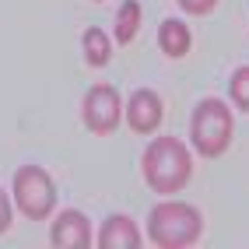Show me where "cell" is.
Returning a JSON list of instances; mask_svg holds the SVG:
<instances>
[{
    "label": "cell",
    "mask_w": 249,
    "mask_h": 249,
    "mask_svg": "<svg viewBox=\"0 0 249 249\" xmlns=\"http://www.w3.org/2000/svg\"><path fill=\"white\" fill-rule=\"evenodd\" d=\"M144 179L155 193H176L190 182L193 176V158L186 151V144L176 137H155L147 144V151L141 158Z\"/></svg>",
    "instance_id": "1"
},
{
    "label": "cell",
    "mask_w": 249,
    "mask_h": 249,
    "mask_svg": "<svg viewBox=\"0 0 249 249\" xmlns=\"http://www.w3.org/2000/svg\"><path fill=\"white\" fill-rule=\"evenodd\" d=\"M204 231V218L193 204L182 200H165L147 214V239L161 249H179L200 239Z\"/></svg>",
    "instance_id": "2"
},
{
    "label": "cell",
    "mask_w": 249,
    "mask_h": 249,
    "mask_svg": "<svg viewBox=\"0 0 249 249\" xmlns=\"http://www.w3.org/2000/svg\"><path fill=\"white\" fill-rule=\"evenodd\" d=\"M190 137H193V147L204 158L225 155L228 144H231V109L221 98H204V102L193 109Z\"/></svg>",
    "instance_id": "3"
},
{
    "label": "cell",
    "mask_w": 249,
    "mask_h": 249,
    "mask_svg": "<svg viewBox=\"0 0 249 249\" xmlns=\"http://www.w3.org/2000/svg\"><path fill=\"white\" fill-rule=\"evenodd\" d=\"M14 204L25 218H49L56 207V186L39 165H25V169L14 172Z\"/></svg>",
    "instance_id": "4"
},
{
    "label": "cell",
    "mask_w": 249,
    "mask_h": 249,
    "mask_svg": "<svg viewBox=\"0 0 249 249\" xmlns=\"http://www.w3.org/2000/svg\"><path fill=\"white\" fill-rule=\"evenodd\" d=\"M81 112H85V126L91 130V134H112V130L120 126V120H123L120 91H116L112 85H95V88H88Z\"/></svg>",
    "instance_id": "5"
},
{
    "label": "cell",
    "mask_w": 249,
    "mask_h": 249,
    "mask_svg": "<svg viewBox=\"0 0 249 249\" xmlns=\"http://www.w3.org/2000/svg\"><path fill=\"white\" fill-rule=\"evenodd\" d=\"M123 112H126L130 130H137V134H155V130L161 126V116H165L161 98L155 91H147V88H141V91L130 95V102H126Z\"/></svg>",
    "instance_id": "6"
},
{
    "label": "cell",
    "mask_w": 249,
    "mask_h": 249,
    "mask_svg": "<svg viewBox=\"0 0 249 249\" xmlns=\"http://www.w3.org/2000/svg\"><path fill=\"white\" fill-rule=\"evenodd\" d=\"M49 242L63 246V249H85L91 246V225L81 211H63L53 221V231H49Z\"/></svg>",
    "instance_id": "7"
},
{
    "label": "cell",
    "mask_w": 249,
    "mask_h": 249,
    "mask_svg": "<svg viewBox=\"0 0 249 249\" xmlns=\"http://www.w3.org/2000/svg\"><path fill=\"white\" fill-rule=\"evenodd\" d=\"M98 246H106V249H137L141 246V231L126 214H112V218L102 225V231H98Z\"/></svg>",
    "instance_id": "8"
},
{
    "label": "cell",
    "mask_w": 249,
    "mask_h": 249,
    "mask_svg": "<svg viewBox=\"0 0 249 249\" xmlns=\"http://www.w3.org/2000/svg\"><path fill=\"white\" fill-rule=\"evenodd\" d=\"M158 42H161V49L169 56H186L193 36H190V28L182 25L179 18H169V21H161V28H158Z\"/></svg>",
    "instance_id": "9"
},
{
    "label": "cell",
    "mask_w": 249,
    "mask_h": 249,
    "mask_svg": "<svg viewBox=\"0 0 249 249\" xmlns=\"http://www.w3.org/2000/svg\"><path fill=\"white\" fill-rule=\"evenodd\" d=\"M141 32V4L137 0H123L116 11V42H134V36Z\"/></svg>",
    "instance_id": "10"
},
{
    "label": "cell",
    "mask_w": 249,
    "mask_h": 249,
    "mask_svg": "<svg viewBox=\"0 0 249 249\" xmlns=\"http://www.w3.org/2000/svg\"><path fill=\"white\" fill-rule=\"evenodd\" d=\"M112 56V46H109V36L102 28H88L85 32V60L91 67H106Z\"/></svg>",
    "instance_id": "11"
},
{
    "label": "cell",
    "mask_w": 249,
    "mask_h": 249,
    "mask_svg": "<svg viewBox=\"0 0 249 249\" xmlns=\"http://www.w3.org/2000/svg\"><path fill=\"white\" fill-rule=\"evenodd\" d=\"M228 95H231V102H235L239 109L249 112V67H239L235 74H231V81H228Z\"/></svg>",
    "instance_id": "12"
},
{
    "label": "cell",
    "mask_w": 249,
    "mask_h": 249,
    "mask_svg": "<svg viewBox=\"0 0 249 249\" xmlns=\"http://www.w3.org/2000/svg\"><path fill=\"white\" fill-rule=\"evenodd\" d=\"M214 4L218 0H179V7L186 14H207V11H214Z\"/></svg>",
    "instance_id": "13"
},
{
    "label": "cell",
    "mask_w": 249,
    "mask_h": 249,
    "mask_svg": "<svg viewBox=\"0 0 249 249\" xmlns=\"http://www.w3.org/2000/svg\"><path fill=\"white\" fill-rule=\"evenodd\" d=\"M11 228V204H7V196H4V190H0V235Z\"/></svg>",
    "instance_id": "14"
}]
</instances>
